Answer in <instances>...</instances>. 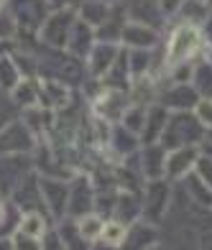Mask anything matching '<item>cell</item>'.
Returning <instances> with one entry per match:
<instances>
[{
    "mask_svg": "<svg viewBox=\"0 0 212 250\" xmlns=\"http://www.w3.org/2000/svg\"><path fill=\"white\" fill-rule=\"evenodd\" d=\"M197 120L205 125V130H212V97H199L194 105Z\"/></svg>",
    "mask_w": 212,
    "mask_h": 250,
    "instance_id": "83f0119b",
    "label": "cell"
},
{
    "mask_svg": "<svg viewBox=\"0 0 212 250\" xmlns=\"http://www.w3.org/2000/svg\"><path fill=\"white\" fill-rule=\"evenodd\" d=\"M77 220V230H80V237L85 243H97L103 237V227H105V220L95 212H87L82 217H74Z\"/></svg>",
    "mask_w": 212,
    "mask_h": 250,
    "instance_id": "7402d4cb",
    "label": "cell"
},
{
    "mask_svg": "<svg viewBox=\"0 0 212 250\" xmlns=\"http://www.w3.org/2000/svg\"><path fill=\"white\" fill-rule=\"evenodd\" d=\"M10 100H13V105H18L21 110L41 107V87H39V82L31 79V77H23L13 89H10Z\"/></svg>",
    "mask_w": 212,
    "mask_h": 250,
    "instance_id": "e0dca14e",
    "label": "cell"
},
{
    "mask_svg": "<svg viewBox=\"0 0 212 250\" xmlns=\"http://www.w3.org/2000/svg\"><path fill=\"white\" fill-rule=\"evenodd\" d=\"M166 204H169V187H166L164 179H151V184L146 189V197H143V214H146L148 222H156L164 217Z\"/></svg>",
    "mask_w": 212,
    "mask_h": 250,
    "instance_id": "8fae6325",
    "label": "cell"
},
{
    "mask_svg": "<svg viewBox=\"0 0 212 250\" xmlns=\"http://www.w3.org/2000/svg\"><path fill=\"white\" fill-rule=\"evenodd\" d=\"M95 28L90 23H85L82 18H77L74 21V26H72V33H69V41H66V51H69L72 56H77V59H87L95 46Z\"/></svg>",
    "mask_w": 212,
    "mask_h": 250,
    "instance_id": "4fadbf2b",
    "label": "cell"
},
{
    "mask_svg": "<svg viewBox=\"0 0 212 250\" xmlns=\"http://www.w3.org/2000/svg\"><path fill=\"white\" fill-rule=\"evenodd\" d=\"M10 16L16 18L18 33L39 31L49 16V3L46 0H10Z\"/></svg>",
    "mask_w": 212,
    "mask_h": 250,
    "instance_id": "277c9868",
    "label": "cell"
},
{
    "mask_svg": "<svg viewBox=\"0 0 212 250\" xmlns=\"http://www.w3.org/2000/svg\"><path fill=\"white\" fill-rule=\"evenodd\" d=\"M33 148V135L28 123L10 120L0 128V153H28Z\"/></svg>",
    "mask_w": 212,
    "mask_h": 250,
    "instance_id": "5b68a950",
    "label": "cell"
},
{
    "mask_svg": "<svg viewBox=\"0 0 212 250\" xmlns=\"http://www.w3.org/2000/svg\"><path fill=\"white\" fill-rule=\"evenodd\" d=\"M120 43H126L128 49H153L159 43V33H156L153 26L138 23V21H128L123 33H120Z\"/></svg>",
    "mask_w": 212,
    "mask_h": 250,
    "instance_id": "7c38bea8",
    "label": "cell"
},
{
    "mask_svg": "<svg viewBox=\"0 0 212 250\" xmlns=\"http://www.w3.org/2000/svg\"><path fill=\"white\" fill-rule=\"evenodd\" d=\"M192 171H194V174H197V176L202 179L205 184L212 189V158H210L207 153H202V156L197 158V164H194V168H192Z\"/></svg>",
    "mask_w": 212,
    "mask_h": 250,
    "instance_id": "f1b7e54d",
    "label": "cell"
},
{
    "mask_svg": "<svg viewBox=\"0 0 212 250\" xmlns=\"http://www.w3.org/2000/svg\"><path fill=\"white\" fill-rule=\"evenodd\" d=\"M141 171L148 181L151 179H164L166 171V148L156 141V143H143V153H141Z\"/></svg>",
    "mask_w": 212,
    "mask_h": 250,
    "instance_id": "2e32d148",
    "label": "cell"
},
{
    "mask_svg": "<svg viewBox=\"0 0 212 250\" xmlns=\"http://www.w3.org/2000/svg\"><path fill=\"white\" fill-rule=\"evenodd\" d=\"M159 105H164L166 110H194L197 105V100H199V92L194 87H189L187 82H174L171 87H166L161 97Z\"/></svg>",
    "mask_w": 212,
    "mask_h": 250,
    "instance_id": "30bf717a",
    "label": "cell"
},
{
    "mask_svg": "<svg viewBox=\"0 0 212 250\" xmlns=\"http://www.w3.org/2000/svg\"><path fill=\"white\" fill-rule=\"evenodd\" d=\"M46 3H49L51 10H59V8H69L74 3H80V0H46Z\"/></svg>",
    "mask_w": 212,
    "mask_h": 250,
    "instance_id": "4dcf8cb0",
    "label": "cell"
},
{
    "mask_svg": "<svg viewBox=\"0 0 212 250\" xmlns=\"http://www.w3.org/2000/svg\"><path fill=\"white\" fill-rule=\"evenodd\" d=\"M5 217H8V209H5V204L0 202V227H3V222H5Z\"/></svg>",
    "mask_w": 212,
    "mask_h": 250,
    "instance_id": "d6a6232c",
    "label": "cell"
},
{
    "mask_svg": "<svg viewBox=\"0 0 212 250\" xmlns=\"http://www.w3.org/2000/svg\"><path fill=\"white\" fill-rule=\"evenodd\" d=\"M95 207V191L92 184L87 179H77L74 184H69V204H66V212L72 217H82V214L92 212Z\"/></svg>",
    "mask_w": 212,
    "mask_h": 250,
    "instance_id": "5bb4252c",
    "label": "cell"
},
{
    "mask_svg": "<svg viewBox=\"0 0 212 250\" xmlns=\"http://www.w3.org/2000/svg\"><path fill=\"white\" fill-rule=\"evenodd\" d=\"M74 13L72 8H59V10H51L46 16V21L41 23L39 28V36L41 41L51 49H66V41H69V33L74 26Z\"/></svg>",
    "mask_w": 212,
    "mask_h": 250,
    "instance_id": "3957f363",
    "label": "cell"
},
{
    "mask_svg": "<svg viewBox=\"0 0 212 250\" xmlns=\"http://www.w3.org/2000/svg\"><path fill=\"white\" fill-rule=\"evenodd\" d=\"M202 43H205V33L197 23H179L174 31L169 41H166V56H164V64L166 66H176V64H184V62H192L194 56L202 51Z\"/></svg>",
    "mask_w": 212,
    "mask_h": 250,
    "instance_id": "7a4b0ae2",
    "label": "cell"
},
{
    "mask_svg": "<svg viewBox=\"0 0 212 250\" xmlns=\"http://www.w3.org/2000/svg\"><path fill=\"white\" fill-rule=\"evenodd\" d=\"M49 230V225H46V217L39 212V209H28L21 214V220H18V230L21 235H26V237H33V240H41L43 235H46Z\"/></svg>",
    "mask_w": 212,
    "mask_h": 250,
    "instance_id": "44dd1931",
    "label": "cell"
},
{
    "mask_svg": "<svg viewBox=\"0 0 212 250\" xmlns=\"http://www.w3.org/2000/svg\"><path fill=\"white\" fill-rule=\"evenodd\" d=\"M110 0H80V18L92 28H100L110 16Z\"/></svg>",
    "mask_w": 212,
    "mask_h": 250,
    "instance_id": "ffe728a7",
    "label": "cell"
},
{
    "mask_svg": "<svg viewBox=\"0 0 212 250\" xmlns=\"http://www.w3.org/2000/svg\"><path fill=\"white\" fill-rule=\"evenodd\" d=\"M113 146L118 148V153H123V156L133 153V151L138 148V133H133L128 128H118L113 133Z\"/></svg>",
    "mask_w": 212,
    "mask_h": 250,
    "instance_id": "4316f807",
    "label": "cell"
},
{
    "mask_svg": "<svg viewBox=\"0 0 212 250\" xmlns=\"http://www.w3.org/2000/svg\"><path fill=\"white\" fill-rule=\"evenodd\" d=\"M128 95L123 92V87H107L103 95L95 100V112L107 123H118L123 112L128 110Z\"/></svg>",
    "mask_w": 212,
    "mask_h": 250,
    "instance_id": "ba28073f",
    "label": "cell"
},
{
    "mask_svg": "<svg viewBox=\"0 0 212 250\" xmlns=\"http://www.w3.org/2000/svg\"><path fill=\"white\" fill-rule=\"evenodd\" d=\"M202 33L212 39V10H207V16H205V21H202Z\"/></svg>",
    "mask_w": 212,
    "mask_h": 250,
    "instance_id": "1f68e13d",
    "label": "cell"
},
{
    "mask_svg": "<svg viewBox=\"0 0 212 250\" xmlns=\"http://www.w3.org/2000/svg\"><path fill=\"white\" fill-rule=\"evenodd\" d=\"M192 82H194V89L199 92V97H212V59L194 64Z\"/></svg>",
    "mask_w": 212,
    "mask_h": 250,
    "instance_id": "cb8c5ba5",
    "label": "cell"
},
{
    "mask_svg": "<svg viewBox=\"0 0 212 250\" xmlns=\"http://www.w3.org/2000/svg\"><path fill=\"white\" fill-rule=\"evenodd\" d=\"M156 243H159V237H156L153 222H130L126 243L123 245H128V248H151Z\"/></svg>",
    "mask_w": 212,
    "mask_h": 250,
    "instance_id": "d6986e66",
    "label": "cell"
},
{
    "mask_svg": "<svg viewBox=\"0 0 212 250\" xmlns=\"http://www.w3.org/2000/svg\"><path fill=\"white\" fill-rule=\"evenodd\" d=\"M39 187H41L43 207H46L54 217H62V214L66 212V204H69V184L62 181V179L43 176V179H39Z\"/></svg>",
    "mask_w": 212,
    "mask_h": 250,
    "instance_id": "8992f818",
    "label": "cell"
},
{
    "mask_svg": "<svg viewBox=\"0 0 212 250\" xmlns=\"http://www.w3.org/2000/svg\"><path fill=\"white\" fill-rule=\"evenodd\" d=\"M161 3V10H164V16H174V13H179V8L184 0H159Z\"/></svg>",
    "mask_w": 212,
    "mask_h": 250,
    "instance_id": "f546056e",
    "label": "cell"
},
{
    "mask_svg": "<svg viewBox=\"0 0 212 250\" xmlns=\"http://www.w3.org/2000/svg\"><path fill=\"white\" fill-rule=\"evenodd\" d=\"M166 120H169V110H166L164 105H153L151 110H146V123H143V130H141V143L161 141Z\"/></svg>",
    "mask_w": 212,
    "mask_h": 250,
    "instance_id": "ac0fdd59",
    "label": "cell"
},
{
    "mask_svg": "<svg viewBox=\"0 0 212 250\" xmlns=\"http://www.w3.org/2000/svg\"><path fill=\"white\" fill-rule=\"evenodd\" d=\"M187 179H189V181H187V189H189V197H192V202L202 204V207H212V189H210L194 171H189Z\"/></svg>",
    "mask_w": 212,
    "mask_h": 250,
    "instance_id": "d4e9b609",
    "label": "cell"
},
{
    "mask_svg": "<svg viewBox=\"0 0 212 250\" xmlns=\"http://www.w3.org/2000/svg\"><path fill=\"white\" fill-rule=\"evenodd\" d=\"M202 141H205V125L197 120L194 110H176L166 120V128L159 143L166 151H171V148H179V146H199Z\"/></svg>",
    "mask_w": 212,
    "mask_h": 250,
    "instance_id": "6da1fadb",
    "label": "cell"
},
{
    "mask_svg": "<svg viewBox=\"0 0 212 250\" xmlns=\"http://www.w3.org/2000/svg\"><path fill=\"white\" fill-rule=\"evenodd\" d=\"M21 79H23V74H21L16 59L10 54H3L0 56V92H10Z\"/></svg>",
    "mask_w": 212,
    "mask_h": 250,
    "instance_id": "603a6c76",
    "label": "cell"
},
{
    "mask_svg": "<svg viewBox=\"0 0 212 250\" xmlns=\"http://www.w3.org/2000/svg\"><path fill=\"white\" fill-rule=\"evenodd\" d=\"M126 235H128V225L126 222L123 220H107L105 227H103V237H100V240L118 248V245L126 243Z\"/></svg>",
    "mask_w": 212,
    "mask_h": 250,
    "instance_id": "484cf974",
    "label": "cell"
},
{
    "mask_svg": "<svg viewBox=\"0 0 212 250\" xmlns=\"http://www.w3.org/2000/svg\"><path fill=\"white\" fill-rule=\"evenodd\" d=\"M5 8V0H0V10H3Z\"/></svg>",
    "mask_w": 212,
    "mask_h": 250,
    "instance_id": "e575fe53",
    "label": "cell"
},
{
    "mask_svg": "<svg viewBox=\"0 0 212 250\" xmlns=\"http://www.w3.org/2000/svg\"><path fill=\"white\" fill-rule=\"evenodd\" d=\"M123 10H126L128 21H138L146 26H159L166 18L159 0H120Z\"/></svg>",
    "mask_w": 212,
    "mask_h": 250,
    "instance_id": "9c48e42d",
    "label": "cell"
},
{
    "mask_svg": "<svg viewBox=\"0 0 212 250\" xmlns=\"http://www.w3.org/2000/svg\"><path fill=\"white\" fill-rule=\"evenodd\" d=\"M199 3H205V5H207V3H210V0H199Z\"/></svg>",
    "mask_w": 212,
    "mask_h": 250,
    "instance_id": "d590c367",
    "label": "cell"
},
{
    "mask_svg": "<svg viewBox=\"0 0 212 250\" xmlns=\"http://www.w3.org/2000/svg\"><path fill=\"white\" fill-rule=\"evenodd\" d=\"M3 54H5V41L0 39V56H3Z\"/></svg>",
    "mask_w": 212,
    "mask_h": 250,
    "instance_id": "836d02e7",
    "label": "cell"
},
{
    "mask_svg": "<svg viewBox=\"0 0 212 250\" xmlns=\"http://www.w3.org/2000/svg\"><path fill=\"white\" fill-rule=\"evenodd\" d=\"M199 158V146H179V148L166 151V179H184L194 168Z\"/></svg>",
    "mask_w": 212,
    "mask_h": 250,
    "instance_id": "52a82bcc",
    "label": "cell"
},
{
    "mask_svg": "<svg viewBox=\"0 0 212 250\" xmlns=\"http://www.w3.org/2000/svg\"><path fill=\"white\" fill-rule=\"evenodd\" d=\"M118 51L120 46L115 41H97L90 56H87V62H90V74L92 77H105L110 72V66H113V62L118 59Z\"/></svg>",
    "mask_w": 212,
    "mask_h": 250,
    "instance_id": "9a60e30c",
    "label": "cell"
}]
</instances>
